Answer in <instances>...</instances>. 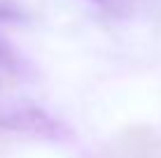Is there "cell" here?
<instances>
[{"label": "cell", "instance_id": "6da1fadb", "mask_svg": "<svg viewBox=\"0 0 161 158\" xmlns=\"http://www.w3.org/2000/svg\"><path fill=\"white\" fill-rule=\"evenodd\" d=\"M0 128L12 133L31 135L40 140H63L70 137V130L61 121L33 102H0Z\"/></svg>", "mask_w": 161, "mask_h": 158}, {"label": "cell", "instance_id": "7a4b0ae2", "mask_svg": "<svg viewBox=\"0 0 161 158\" xmlns=\"http://www.w3.org/2000/svg\"><path fill=\"white\" fill-rule=\"evenodd\" d=\"M16 74H19V56L7 37L0 35V89L16 84Z\"/></svg>", "mask_w": 161, "mask_h": 158}, {"label": "cell", "instance_id": "3957f363", "mask_svg": "<svg viewBox=\"0 0 161 158\" xmlns=\"http://www.w3.org/2000/svg\"><path fill=\"white\" fill-rule=\"evenodd\" d=\"M0 158H5V140H0Z\"/></svg>", "mask_w": 161, "mask_h": 158}, {"label": "cell", "instance_id": "277c9868", "mask_svg": "<svg viewBox=\"0 0 161 158\" xmlns=\"http://www.w3.org/2000/svg\"><path fill=\"white\" fill-rule=\"evenodd\" d=\"M91 3H98V5H108V0H91Z\"/></svg>", "mask_w": 161, "mask_h": 158}, {"label": "cell", "instance_id": "5b68a950", "mask_svg": "<svg viewBox=\"0 0 161 158\" xmlns=\"http://www.w3.org/2000/svg\"><path fill=\"white\" fill-rule=\"evenodd\" d=\"M0 3H9V0H0Z\"/></svg>", "mask_w": 161, "mask_h": 158}]
</instances>
